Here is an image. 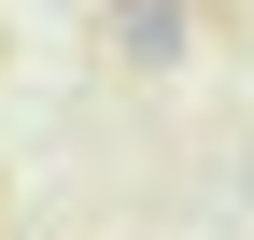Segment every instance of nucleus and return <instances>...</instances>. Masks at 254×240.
<instances>
[]
</instances>
